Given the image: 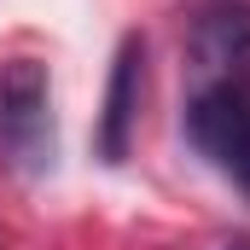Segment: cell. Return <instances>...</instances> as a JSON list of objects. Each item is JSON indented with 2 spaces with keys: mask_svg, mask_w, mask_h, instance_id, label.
<instances>
[{
  "mask_svg": "<svg viewBox=\"0 0 250 250\" xmlns=\"http://www.w3.org/2000/svg\"><path fill=\"white\" fill-rule=\"evenodd\" d=\"M59 157L53 140V82L41 59L0 64V163L18 175H47Z\"/></svg>",
  "mask_w": 250,
  "mask_h": 250,
  "instance_id": "obj_2",
  "label": "cell"
},
{
  "mask_svg": "<svg viewBox=\"0 0 250 250\" xmlns=\"http://www.w3.org/2000/svg\"><path fill=\"white\" fill-rule=\"evenodd\" d=\"M140 87H146V41L123 35L117 64H111V87H105V111H99V157L123 163L128 140H134V117H140Z\"/></svg>",
  "mask_w": 250,
  "mask_h": 250,
  "instance_id": "obj_3",
  "label": "cell"
},
{
  "mask_svg": "<svg viewBox=\"0 0 250 250\" xmlns=\"http://www.w3.org/2000/svg\"><path fill=\"white\" fill-rule=\"evenodd\" d=\"M187 146L250 198V6L221 0L187 35Z\"/></svg>",
  "mask_w": 250,
  "mask_h": 250,
  "instance_id": "obj_1",
  "label": "cell"
}]
</instances>
